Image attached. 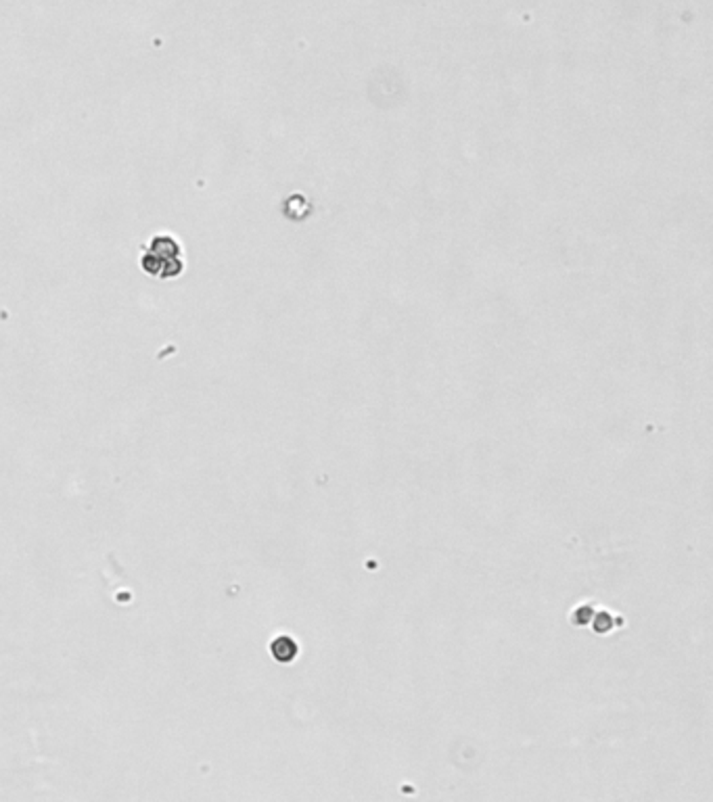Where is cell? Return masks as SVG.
<instances>
[{
  "label": "cell",
  "instance_id": "obj_3",
  "mask_svg": "<svg viewBox=\"0 0 713 802\" xmlns=\"http://www.w3.org/2000/svg\"><path fill=\"white\" fill-rule=\"evenodd\" d=\"M592 619H594V629L598 633H606V631L613 629V621H611V614H606V612H594Z\"/></svg>",
  "mask_w": 713,
  "mask_h": 802
},
{
  "label": "cell",
  "instance_id": "obj_4",
  "mask_svg": "<svg viewBox=\"0 0 713 802\" xmlns=\"http://www.w3.org/2000/svg\"><path fill=\"white\" fill-rule=\"evenodd\" d=\"M594 616V608L592 606H582V608H578V612H575V623H588L590 619Z\"/></svg>",
  "mask_w": 713,
  "mask_h": 802
},
{
  "label": "cell",
  "instance_id": "obj_2",
  "mask_svg": "<svg viewBox=\"0 0 713 802\" xmlns=\"http://www.w3.org/2000/svg\"><path fill=\"white\" fill-rule=\"evenodd\" d=\"M272 652L276 656V660L281 662H291L295 656H297V644L291 639V637H278L274 644H272Z\"/></svg>",
  "mask_w": 713,
  "mask_h": 802
},
{
  "label": "cell",
  "instance_id": "obj_1",
  "mask_svg": "<svg viewBox=\"0 0 713 802\" xmlns=\"http://www.w3.org/2000/svg\"><path fill=\"white\" fill-rule=\"evenodd\" d=\"M144 267L149 272L160 274L164 278L178 274L182 270V259H180L178 247L168 236H160L151 245V251L144 257Z\"/></svg>",
  "mask_w": 713,
  "mask_h": 802
}]
</instances>
